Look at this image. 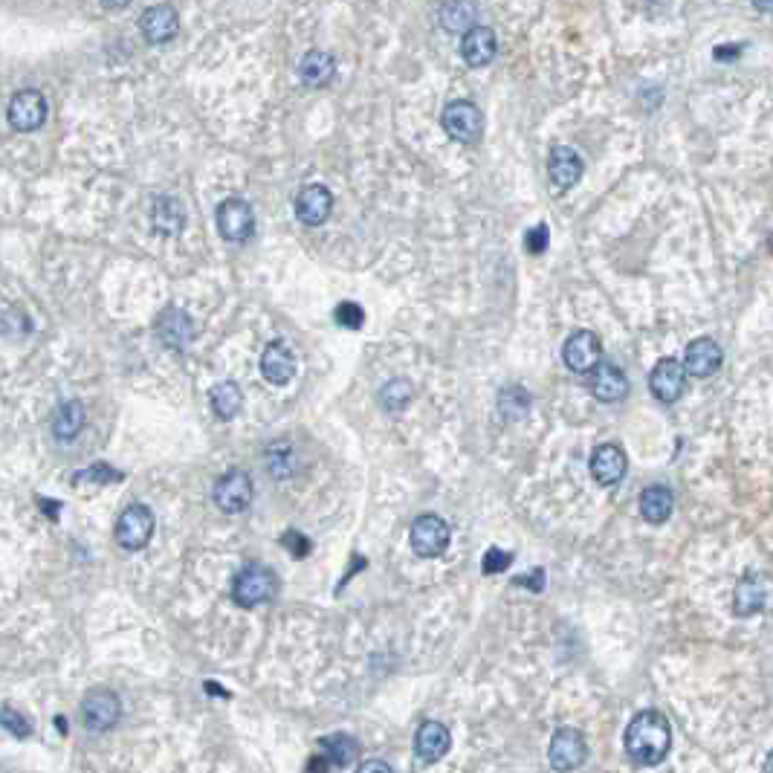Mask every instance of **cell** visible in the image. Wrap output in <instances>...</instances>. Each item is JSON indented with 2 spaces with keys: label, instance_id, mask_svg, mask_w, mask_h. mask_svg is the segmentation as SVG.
<instances>
[{
  "label": "cell",
  "instance_id": "6da1fadb",
  "mask_svg": "<svg viewBox=\"0 0 773 773\" xmlns=\"http://www.w3.org/2000/svg\"><path fill=\"white\" fill-rule=\"evenodd\" d=\"M626 753L629 759L640 765V768H655L661 765L663 759L669 756V747H672V727L663 713L658 710H643L637 713L629 727H626Z\"/></svg>",
  "mask_w": 773,
  "mask_h": 773
},
{
  "label": "cell",
  "instance_id": "7a4b0ae2",
  "mask_svg": "<svg viewBox=\"0 0 773 773\" xmlns=\"http://www.w3.org/2000/svg\"><path fill=\"white\" fill-rule=\"evenodd\" d=\"M278 594L276 571L264 562L244 565L232 580V600L241 608H255L270 603Z\"/></svg>",
  "mask_w": 773,
  "mask_h": 773
},
{
  "label": "cell",
  "instance_id": "3957f363",
  "mask_svg": "<svg viewBox=\"0 0 773 773\" xmlns=\"http://www.w3.org/2000/svg\"><path fill=\"white\" fill-rule=\"evenodd\" d=\"M215 223L229 244H244L255 235V212L244 197H226L215 212Z\"/></svg>",
  "mask_w": 773,
  "mask_h": 773
},
{
  "label": "cell",
  "instance_id": "277c9868",
  "mask_svg": "<svg viewBox=\"0 0 773 773\" xmlns=\"http://www.w3.org/2000/svg\"><path fill=\"white\" fill-rule=\"evenodd\" d=\"M116 545L125 551H142L154 536V513L145 504H131L116 519Z\"/></svg>",
  "mask_w": 773,
  "mask_h": 773
},
{
  "label": "cell",
  "instance_id": "5b68a950",
  "mask_svg": "<svg viewBox=\"0 0 773 773\" xmlns=\"http://www.w3.org/2000/svg\"><path fill=\"white\" fill-rule=\"evenodd\" d=\"M441 125L449 139H455V142H478L484 134V113L475 102L458 99L443 108Z\"/></svg>",
  "mask_w": 773,
  "mask_h": 773
},
{
  "label": "cell",
  "instance_id": "8992f818",
  "mask_svg": "<svg viewBox=\"0 0 773 773\" xmlns=\"http://www.w3.org/2000/svg\"><path fill=\"white\" fill-rule=\"evenodd\" d=\"M50 116V105L44 99L41 90H18L12 99H9V108H6V119L15 131L21 134H29V131H38Z\"/></svg>",
  "mask_w": 773,
  "mask_h": 773
},
{
  "label": "cell",
  "instance_id": "52a82bcc",
  "mask_svg": "<svg viewBox=\"0 0 773 773\" xmlns=\"http://www.w3.org/2000/svg\"><path fill=\"white\" fill-rule=\"evenodd\" d=\"M122 718V701L113 690H105V687H96L84 695L82 701V721L87 730L93 733H108L119 724Z\"/></svg>",
  "mask_w": 773,
  "mask_h": 773
},
{
  "label": "cell",
  "instance_id": "ba28073f",
  "mask_svg": "<svg viewBox=\"0 0 773 773\" xmlns=\"http://www.w3.org/2000/svg\"><path fill=\"white\" fill-rule=\"evenodd\" d=\"M409 542H412V551L423 559H435L441 556L449 542H452V530H449V522L435 516V513H426V516H417L415 525L409 530Z\"/></svg>",
  "mask_w": 773,
  "mask_h": 773
},
{
  "label": "cell",
  "instance_id": "9c48e42d",
  "mask_svg": "<svg viewBox=\"0 0 773 773\" xmlns=\"http://www.w3.org/2000/svg\"><path fill=\"white\" fill-rule=\"evenodd\" d=\"M585 759H588V742H585L580 730L562 727V730L553 733L551 747H548V762H551L553 771L574 773L585 765Z\"/></svg>",
  "mask_w": 773,
  "mask_h": 773
},
{
  "label": "cell",
  "instance_id": "30bf717a",
  "mask_svg": "<svg viewBox=\"0 0 773 773\" xmlns=\"http://www.w3.org/2000/svg\"><path fill=\"white\" fill-rule=\"evenodd\" d=\"M562 359L574 374H594L603 365V342L594 331L571 333L562 345Z\"/></svg>",
  "mask_w": 773,
  "mask_h": 773
},
{
  "label": "cell",
  "instance_id": "8fae6325",
  "mask_svg": "<svg viewBox=\"0 0 773 773\" xmlns=\"http://www.w3.org/2000/svg\"><path fill=\"white\" fill-rule=\"evenodd\" d=\"M212 498L223 513H244L252 504V478L247 470H229L223 472L215 481Z\"/></svg>",
  "mask_w": 773,
  "mask_h": 773
},
{
  "label": "cell",
  "instance_id": "7c38bea8",
  "mask_svg": "<svg viewBox=\"0 0 773 773\" xmlns=\"http://www.w3.org/2000/svg\"><path fill=\"white\" fill-rule=\"evenodd\" d=\"M359 756V742L348 733H333L328 739L319 742V753L310 759L307 771L310 773H328L331 768H345Z\"/></svg>",
  "mask_w": 773,
  "mask_h": 773
},
{
  "label": "cell",
  "instance_id": "4fadbf2b",
  "mask_svg": "<svg viewBox=\"0 0 773 773\" xmlns=\"http://www.w3.org/2000/svg\"><path fill=\"white\" fill-rule=\"evenodd\" d=\"M687 388V368L684 362H678L675 357H663L655 362L652 374H649V391L655 394V400L661 403H675Z\"/></svg>",
  "mask_w": 773,
  "mask_h": 773
},
{
  "label": "cell",
  "instance_id": "5bb4252c",
  "mask_svg": "<svg viewBox=\"0 0 773 773\" xmlns=\"http://www.w3.org/2000/svg\"><path fill=\"white\" fill-rule=\"evenodd\" d=\"M157 339L171 348V351H186L189 345L194 342V336H197V328H194V319L186 313V310H180V307H166L160 316H157Z\"/></svg>",
  "mask_w": 773,
  "mask_h": 773
},
{
  "label": "cell",
  "instance_id": "9a60e30c",
  "mask_svg": "<svg viewBox=\"0 0 773 773\" xmlns=\"http://www.w3.org/2000/svg\"><path fill=\"white\" fill-rule=\"evenodd\" d=\"M588 470H591L594 481H597L600 487H614V484L623 481V475L629 470V458H626V452H623L617 443H600V446L591 452Z\"/></svg>",
  "mask_w": 773,
  "mask_h": 773
},
{
  "label": "cell",
  "instance_id": "2e32d148",
  "mask_svg": "<svg viewBox=\"0 0 773 773\" xmlns=\"http://www.w3.org/2000/svg\"><path fill=\"white\" fill-rule=\"evenodd\" d=\"M139 29L145 35L148 44H168L177 38L180 32V15L174 6L168 3H157V6H148L139 18Z\"/></svg>",
  "mask_w": 773,
  "mask_h": 773
},
{
  "label": "cell",
  "instance_id": "e0dca14e",
  "mask_svg": "<svg viewBox=\"0 0 773 773\" xmlns=\"http://www.w3.org/2000/svg\"><path fill=\"white\" fill-rule=\"evenodd\" d=\"M585 174V163L582 157L571 148V145H556L548 157V177H551L553 189L559 192H568L574 189Z\"/></svg>",
  "mask_w": 773,
  "mask_h": 773
},
{
  "label": "cell",
  "instance_id": "ac0fdd59",
  "mask_svg": "<svg viewBox=\"0 0 773 773\" xmlns=\"http://www.w3.org/2000/svg\"><path fill=\"white\" fill-rule=\"evenodd\" d=\"M331 209L333 194L322 183H310V186H304L302 192L296 194V218L304 226H322L331 218Z\"/></svg>",
  "mask_w": 773,
  "mask_h": 773
},
{
  "label": "cell",
  "instance_id": "d6986e66",
  "mask_svg": "<svg viewBox=\"0 0 773 773\" xmlns=\"http://www.w3.org/2000/svg\"><path fill=\"white\" fill-rule=\"evenodd\" d=\"M721 362H724V351L718 348L716 339L698 336V339H692L690 345H687L684 368H687V374H692V377H698V380L713 377L718 368H721Z\"/></svg>",
  "mask_w": 773,
  "mask_h": 773
},
{
  "label": "cell",
  "instance_id": "ffe728a7",
  "mask_svg": "<svg viewBox=\"0 0 773 773\" xmlns=\"http://www.w3.org/2000/svg\"><path fill=\"white\" fill-rule=\"evenodd\" d=\"M261 374L273 386H287L296 377V357L287 348V342L276 339V342H270L264 348V354H261Z\"/></svg>",
  "mask_w": 773,
  "mask_h": 773
},
{
  "label": "cell",
  "instance_id": "44dd1931",
  "mask_svg": "<svg viewBox=\"0 0 773 773\" xmlns=\"http://www.w3.org/2000/svg\"><path fill=\"white\" fill-rule=\"evenodd\" d=\"M452 747V733L441 721H423L415 733V753L423 762H441Z\"/></svg>",
  "mask_w": 773,
  "mask_h": 773
},
{
  "label": "cell",
  "instance_id": "7402d4cb",
  "mask_svg": "<svg viewBox=\"0 0 773 773\" xmlns=\"http://www.w3.org/2000/svg\"><path fill=\"white\" fill-rule=\"evenodd\" d=\"M765 603H768V580L762 574L750 571L733 591V611H736V617H753L765 608Z\"/></svg>",
  "mask_w": 773,
  "mask_h": 773
},
{
  "label": "cell",
  "instance_id": "603a6c76",
  "mask_svg": "<svg viewBox=\"0 0 773 773\" xmlns=\"http://www.w3.org/2000/svg\"><path fill=\"white\" fill-rule=\"evenodd\" d=\"M498 53V38L496 32L484 24L472 27L470 32H464L461 38V56L470 67H487Z\"/></svg>",
  "mask_w": 773,
  "mask_h": 773
},
{
  "label": "cell",
  "instance_id": "cb8c5ba5",
  "mask_svg": "<svg viewBox=\"0 0 773 773\" xmlns=\"http://www.w3.org/2000/svg\"><path fill=\"white\" fill-rule=\"evenodd\" d=\"M591 394L600 400V403H620L626 400L629 394V377L611 365V362H603L594 374H591Z\"/></svg>",
  "mask_w": 773,
  "mask_h": 773
},
{
  "label": "cell",
  "instance_id": "d4e9b609",
  "mask_svg": "<svg viewBox=\"0 0 773 773\" xmlns=\"http://www.w3.org/2000/svg\"><path fill=\"white\" fill-rule=\"evenodd\" d=\"M151 226L157 235H177L183 232L186 226V209L177 197L171 194H163L154 200V209H151Z\"/></svg>",
  "mask_w": 773,
  "mask_h": 773
},
{
  "label": "cell",
  "instance_id": "484cf974",
  "mask_svg": "<svg viewBox=\"0 0 773 773\" xmlns=\"http://www.w3.org/2000/svg\"><path fill=\"white\" fill-rule=\"evenodd\" d=\"M87 423V415H84V406L79 400H64L53 412V420H50V429L61 443H73L79 438V432Z\"/></svg>",
  "mask_w": 773,
  "mask_h": 773
},
{
  "label": "cell",
  "instance_id": "4316f807",
  "mask_svg": "<svg viewBox=\"0 0 773 773\" xmlns=\"http://www.w3.org/2000/svg\"><path fill=\"white\" fill-rule=\"evenodd\" d=\"M675 510V496L669 487L663 484H652L640 493V516L649 522V525H663Z\"/></svg>",
  "mask_w": 773,
  "mask_h": 773
},
{
  "label": "cell",
  "instance_id": "83f0119b",
  "mask_svg": "<svg viewBox=\"0 0 773 773\" xmlns=\"http://www.w3.org/2000/svg\"><path fill=\"white\" fill-rule=\"evenodd\" d=\"M336 76V61L325 50H310L299 64V79L307 87H325Z\"/></svg>",
  "mask_w": 773,
  "mask_h": 773
},
{
  "label": "cell",
  "instance_id": "f1b7e54d",
  "mask_svg": "<svg viewBox=\"0 0 773 773\" xmlns=\"http://www.w3.org/2000/svg\"><path fill=\"white\" fill-rule=\"evenodd\" d=\"M209 400H212V412L221 420H232V417L241 415V409H244V391H241V386L235 380L218 383L209 391Z\"/></svg>",
  "mask_w": 773,
  "mask_h": 773
},
{
  "label": "cell",
  "instance_id": "f546056e",
  "mask_svg": "<svg viewBox=\"0 0 773 773\" xmlns=\"http://www.w3.org/2000/svg\"><path fill=\"white\" fill-rule=\"evenodd\" d=\"M412 397H415V386L406 377H394L380 388V406L386 409L388 415H400L412 403Z\"/></svg>",
  "mask_w": 773,
  "mask_h": 773
},
{
  "label": "cell",
  "instance_id": "4dcf8cb0",
  "mask_svg": "<svg viewBox=\"0 0 773 773\" xmlns=\"http://www.w3.org/2000/svg\"><path fill=\"white\" fill-rule=\"evenodd\" d=\"M530 394L525 386H504L498 394V412L504 420H525L530 415Z\"/></svg>",
  "mask_w": 773,
  "mask_h": 773
},
{
  "label": "cell",
  "instance_id": "1f68e13d",
  "mask_svg": "<svg viewBox=\"0 0 773 773\" xmlns=\"http://www.w3.org/2000/svg\"><path fill=\"white\" fill-rule=\"evenodd\" d=\"M475 15H478V6H472V3H446L438 12V21L449 32H464V29L470 32L472 27H478Z\"/></svg>",
  "mask_w": 773,
  "mask_h": 773
},
{
  "label": "cell",
  "instance_id": "d6a6232c",
  "mask_svg": "<svg viewBox=\"0 0 773 773\" xmlns=\"http://www.w3.org/2000/svg\"><path fill=\"white\" fill-rule=\"evenodd\" d=\"M122 478H125L122 472L113 470L111 464H105V461H99V464H93V467H87V470L76 472V475H73V484H76V487L90 484V487L96 490V487H105V484L122 481Z\"/></svg>",
  "mask_w": 773,
  "mask_h": 773
},
{
  "label": "cell",
  "instance_id": "836d02e7",
  "mask_svg": "<svg viewBox=\"0 0 773 773\" xmlns=\"http://www.w3.org/2000/svg\"><path fill=\"white\" fill-rule=\"evenodd\" d=\"M267 470L273 478H287V475H293V452H290V446L287 443H273L270 446V455H267Z\"/></svg>",
  "mask_w": 773,
  "mask_h": 773
},
{
  "label": "cell",
  "instance_id": "e575fe53",
  "mask_svg": "<svg viewBox=\"0 0 773 773\" xmlns=\"http://www.w3.org/2000/svg\"><path fill=\"white\" fill-rule=\"evenodd\" d=\"M333 322L345 331H359L365 325V310L357 302H339L333 310Z\"/></svg>",
  "mask_w": 773,
  "mask_h": 773
},
{
  "label": "cell",
  "instance_id": "d590c367",
  "mask_svg": "<svg viewBox=\"0 0 773 773\" xmlns=\"http://www.w3.org/2000/svg\"><path fill=\"white\" fill-rule=\"evenodd\" d=\"M510 565H513V553L501 551V548H490V551L484 553V559H481V571L484 574H501Z\"/></svg>",
  "mask_w": 773,
  "mask_h": 773
},
{
  "label": "cell",
  "instance_id": "8d00e7d4",
  "mask_svg": "<svg viewBox=\"0 0 773 773\" xmlns=\"http://www.w3.org/2000/svg\"><path fill=\"white\" fill-rule=\"evenodd\" d=\"M3 727L12 733V736H18V739H27L29 733H32V724H29L27 716H21L15 707H3Z\"/></svg>",
  "mask_w": 773,
  "mask_h": 773
},
{
  "label": "cell",
  "instance_id": "74e56055",
  "mask_svg": "<svg viewBox=\"0 0 773 773\" xmlns=\"http://www.w3.org/2000/svg\"><path fill=\"white\" fill-rule=\"evenodd\" d=\"M551 244V232H548V223H539V226H533V229H527L525 235V247L530 255H542L545 249Z\"/></svg>",
  "mask_w": 773,
  "mask_h": 773
},
{
  "label": "cell",
  "instance_id": "f35d334b",
  "mask_svg": "<svg viewBox=\"0 0 773 773\" xmlns=\"http://www.w3.org/2000/svg\"><path fill=\"white\" fill-rule=\"evenodd\" d=\"M281 545H284L287 551L293 553V559H304L307 553L313 551L310 539H307V536H302L299 530H287V533L281 536Z\"/></svg>",
  "mask_w": 773,
  "mask_h": 773
},
{
  "label": "cell",
  "instance_id": "ab89813d",
  "mask_svg": "<svg viewBox=\"0 0 773 773\" xmlns=\"http://www.w3.org/2000/svg\"><path fill=\"white\" fill-rule=\"evenodd\" d=\"M516 585H525V588H533V591H542L545 588V571L542 568H536L533 574H525V577H519Z\"/></svg>",
  "mask_w": 773,
  "mask_h": 773
},
{
  "label": "cell",
  "instance_id": "60d3db41",
  "mask_svg": "<svg viewBox=\"0 0 773 773\" xmlns=\"http://www.w3.org/2000/svg\"><path fill=\"white\" fill-rule=\"evenodd\" d=\"M357 773H394V768L388 765L386 759H365L357 768Z\"/></svg>",
  "mask_w": 773,
  "mask_h": 773
},
{
  "label": "cell",
  "instance_id": "b9f144b4",
  "mask_svg": "<svg viewBox=\"0 0 773 773\" xmlns=\"http://www.w3.org/2000/svg\"><path fill=\"white\" fill-rule=\"evenodd\" d=\"M742 53V47H736V50H716V58H733Z\"/></svg>",
  "mask_w": 773,
  "mask_h": 773
},
{
  "label": "cell",
  "instance_id": "7bdbcfd3",
  "mask_svg": "<svg viewBox=\"0 0 773 773\" xmlns=\"http://www.w3.org/2000/svg\"><path fill=\"white\" fill-rule=\"evenodd\" d=\"M762 773H773V753H768L765 765H762Z\"/></svg>",
  "mask_w": 773,
  "mask_h": 773
}]
</instances>
